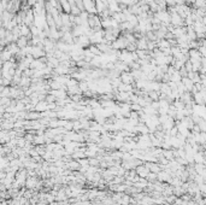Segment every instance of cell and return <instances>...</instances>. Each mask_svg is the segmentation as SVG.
Masks as SVG:
<instances>
[{"label":"cell","mask_w":206,"mask_h":205,"mask_svg":"<svg viewBox=\"0 0 206 205\" xmlns=\"http://www.w3.org/2000/svg\"><path fill=\"white\" fill-rule=\"evenodd\" d=\"M28 39L25 38V36H20V38H18L17 40H16V45H17V47L20 48V50H22V48H24L25 46H28Z\"/></svg>","instance_id":"1"},{"label":"cell","mask_w":206,"mask_h":205,"mask_svg":"<svg viewBox=\"0 0 206 205\" xmlns=\"http://www.w3.org/2000/svg\"><path fill=\"white\" fill-rule=\"evenodd\" d=\"M35 110L36 111H40V112H44V111L48 110V103H46V101H39V103L36 104V106H35Z\"/></svg>","instance_id":"2"},{"label":"cell","mask_w":206,"mask_h":205,"mask_svg":"<svg viewBox=\"0 0 206 205\" xmlns=\"http://www.w3.org/2000/svg\"><path fill=\"white\" fill-rule=\"evenodd\" d=\"M138 174H140L141 176H147L149 174V170H147V168L140 166V168H138Z\"/></svg>","instance_id":"3"}]
</instances>
